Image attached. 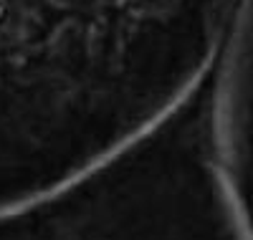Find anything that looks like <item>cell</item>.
I'll list each match as a JSON object with an SVG mask.
<instances>
[{"mask_svg":"<svg viewBox=\"0 0 253 240\" xmlns=\"http://www.w3.org/2000/svg\"><path fill=\"white\" fill-rule=\"evenodd\" d=\"M175 121L81 180L0 212V240H190Z\"/></svg>","mask_w":253,"mask_h":240,"instance_id":"obj_1","label":"cell"}]
</instances>
